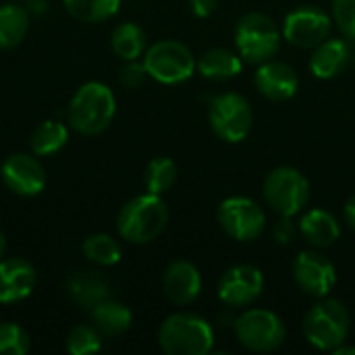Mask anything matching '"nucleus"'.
Masks as SVG:
<instances>
[{"label": "nucleus", "instance_id": "6e6552de", "mask_svg": "<svg viewBox=\"0 0 355 355\" xmlns=\"http://www.w3.org/2000/svg\"><path fill=\"white\" fill-rule=\"evenodd\" d=\"M141 62L150 77L166 85H177L187 81L198 69L193 52L189 50V46H185L179 40L156 42L146 50Z\"/></svg>", "mask_w": 355, "mask_h": 355}, {"label": "nucleus", "instance_id": "f257e3e1", "mask_svg": "<svg viewBox=\"0 0 355 355\" xmlns=\"http://www.w3.org/2000/svg\"><path fill=\"white\" fill-rule=\"evenodd\" d=\"M116 114V100L108 85L89 81L81 85L67 110L69 125L81 135H100L106 131Z\"/></svg>", "mask_w": 355, "mask_h": 355}, {"label": "nucleus", "instance_id": "39448f33", "mask_svg": "<svg viewBox=\"0 0 355 355\" xmlns=\"http://www.w3.org/2000/svg\"><path fill=\"white\" fill-rule=\"evenodd\" d=\"M281 29L264 12H248L235 25V44L239 56L250 64H262L281 48Z\"/></svg>", "mask_w": 355, "mask_h": 355}, {"label": "nucleus", "instance_id": "423d86ee", "mask_svg": "<svg viewBox=\"0 0 355 355\" xmlns=\"http://www.w3.org/2000/svg\"><path fill=\"white\" fill-rule=\"evenodd\" d=\"M208 121L216 137L229 144H239L252 133L254 110L245 96L237 92H225L210 100Z\"/></svg>", "mask_w": 355, "mask_h": 355}, {"label": "nucleus", "instance_id": "7ed1b4c3", "mask_svg": "<svg viewBox=\"0 0 355 355\" xmlns=\"http://www.w3.org/2000/svg\"><path fill=\"white\" fill-rule=\"evenodd\" d=\"M158 345L166 355H208L214 347V331L202 316L177 312L160 324Z\"/></svg>", "mask_w": 355, "mask_h": 355}, {"label": "nucleus", "instance_id": "f704fd0d", "mask_svg": "<svg viewBox=\"0 0 355 355\" xmlns=\"http://www.w3.org/2000/svg\"><path fill=\"white\" fill-rule=\"evenodd\" d=\"M343 216H345V223L349 225V229L355 231V193L345 202V208H343Z\"/></svg>", "mask_w": 355, "mask_h": 355}, {"label": "nucleus", "instance_id": "7c9ffc66", "mask_svg": "<svg viewBox=\"0 0 355 355\" xmlns=\"http://www.w3.org/2000/svg\"><path fill=\"white\" fill-rule=\"evenodd\" d=\"M333 21L347 40L355 42V0H333Z\"/></svg>", "mask_w": 355, "mask_h": 355}, {"label": "nucleus", "instance_id": "473e14b6", "mask_svg": "<svg viewBox=\"0 0 355 355\" xmlns=\"http://www.w3.org/2000/svg\"><path fill=\"white\" fill-rule=\"evenodd\" d=\"M297 229L300 227H295L291 216H281V220H277V225L272 227V237L277 239L279 245H289L293 241Z\"/></svg>", "mask_w": 355, "mask_h": 355}, {"label": "nucleus", "instance_id": "b1692460", "mask_svg": "<svg viewBox=\"0 0 355 355\" xmlns=\"http://www.w3.org/2000/svg\"><path fill=\"white\" fill-rule=\"evenodd\" d=\"M110 46L114 54L121 56L123 60H137L148 50V37H146V31L137 23L127 21L114 27L110 35Z\"/></svg>", "mask_w": 355, "mask_h": 355}, {"label": "nucleus", "instance_id": "72a5a7b5", "mask_svg": "<svg viewBox=\"0 0 355 355\" xmlns=\"http://www.w3.org/2000/svg\"><path fill=\"white\" fill-rule=\"evenodd\" d=\"M189 6H191L196 17L206 19V17L214 15V10L218 6V0H189Z\"/></svg>", "mask_w": 355, "mask_h": 355}, {"label": "nucleus", "instance_id": "2eb2a0df", "mask_svg": "<svg viewBox=\"0 0 355 355\" xmlns=\"http://www.w3.org/2000/svg\"><path fill=\"white\" fill-rule=\"evenodd\" d=\"M254 83H256V89L264 98L275 100V102H285L297 94L300 77L291 64L270 58V60L258 64Z\"/></svg>", "mask_w": 355, "mask_h": 355}, {"label": "nucleus", "instance_id": "f8f14e48", "mask_svg": "<svg viewBox=\"0 0 355 355\" xmlns=\"http://www.w3.org/2000/svg\"><path fill=\"white\" fill-rule=\"evenodd\" d=\"M293 279L306 295L320 300L333 291L337 270L335 264L320 252H302L293 262Z\"/></svg>", "mask_w": 355, "mask_h": 355}, {"label": "nucleus", "instance_id": "5701e85b", "mask_svg": "<svg viewBox=\"0 0 355 355\" xmlns=\"http://www.w3.org/2000/svg\"><path fill=\"white\" fill-rule=\"evenodd\" d=\"M29 31V12L19 4L0 6V50L17 48Z\"/></svg>", "mask_w": 355, "mask_h": 355}, {"label": "nucleus", "instance_id": "e433bc0d", "mask_svg": "<svg viewBox=\"0 0 355 355\" xmlns=\"http://www.w3.org/2000/svg\"><path fill=\"white\" fill-rule=\"evenodd\" d=\"M4 252H6V239H4V235L0 231V258L4 256Z\"/></svg>", "mask_w": 355, "mask_h": 355}, {"label": "nucleus", "instance_id": "4468645a", "mask_svg": "<svg viewBox=\"0 0 355 355\" xmlns=\"http://www.w3.org/2000/svg\"><path fill=\"white\" fill-rule=\"evenodd\" d=\"M2 181L4 185L23 198H33L46 187V171L42 162L29 154H10L2 162Z\"/></svg>", "mask_w": 355, "mask_h": 355}, {"label": "nucleus", "instance_id": "bb28decb", "mask_svg": "<svg viewBox=\"0 0 355 355\" xmlns=\"http://www.w3.org/2000/svg\"><path fill=\"white\" fill-rule=\"evenodd\" d=\"M83 256L98 266H114L121 260V245L114 237L106 233L89 235L81 245Z\"/></svg>", "mask_w": 355, "mask_h": 355}, {"label": "nucleus", "instance_id": "4be33fe9", "mask_svg": "<svg viewBox=\"0 0 355 355\" xmlns=\"http://www.w3.org/2000/svg\"><path fill=\"white\" fill-rule=\"evenodd\" d=\"M243 58L227 48H210L198 60V71L202 77L212 81H227L241 73Z\"/></svg>", "mask_w": 355, "mask_h": 355}, {"label": "nucleus", "instance_id": "6ab92c4d", "mask_svg": "<svg viewBox=\"0 0 355 355\" xmlns=\"http://www.w3.org/2000/svg\"><path fill=\"white\" fill-rule=\"evenodd\" d=\"M69 295L71 300L83 308V310H92L96 308L100 302L108 300L110 295V285L108 281L98 275V272H92V270H77L69 277Z\"/></svg>", "mask_w": 355, "mask_h": 355}, {"label": "nucleus", "instance_id": "2f4dec72", "mask_svg": "<svg viewBox=\"0 0 355 355\" xmlns=\"http://www.w3.org/2000/svg\"><path fill=\"white\" fill-rule=\"evenodd\" d=\"M146 77H148V71H146L144 62H137V60H127V64L119 73V81L127 89H135V87L144 85Z\"/></svg>", "mask_w": 355, "mask_h": 355}, {"label": "nucleus", "instance_id": "f3484780", "mask_svg": "<svg viewBox=\"0 0 355 355\" xmlns=\"http://www.w3.org/2000/svg\"><path fill=\"white\" fill-rule=\"evenodd\" d=\"M35 287V268L23 258L0 262V304H17L31 295Z\"/></svg>", "mask_w": 355, "mask_h": 355}, {"label": "nucleus", "instance_id": "20e7f679", "mask_svg": "<svg viewBox=\"0 0 355 355\" xmlns=\"http://www.w3.org/2000/svg\"><path fill=\"white\" fill-rule=\"evenodd\" d=\"M352 329V316L345 304L339 300L320 297L304 318V335L308 343L320 352H335L347 341Z\"/></svg>", "mask_w": 355, "mask_h": 355}, {"label": "nucleus", "instance_id": "c9c22d12", "mask_svg": "<svg viewBox=\"0 0 355 355\" xmlns=\"http://www.w3.org/2000/svg\"><path fill=\"white\" fill-rule=\"evenodd\" d=\"M335 355H355V347L354 345H345V343H341L335 352Z\"/></svg>", "mask_w": 355, "mask_h": 355}, {"label": "nucleus", "instance_id": "393cba45", "mask_svg": "<svg viewBox=\"0 0 355 355\" xmlns=\"http://www.w3.org/2000/svg\"><path fill=\"white\" fill-rule=\"evenodd\" d=\"M69 141V129L60 121H44L31 133V150L35 156H52Z\"/></svg>", "mask_w": 355, "mask_h": 355}, {"label": "nucleus", "instance_id": "c85d7f7f", "mask_svg": "<svg viewBox=\"0 0 355 355\" xmlns=\"http://www.w3.org/2000/svg\"><path fill=\"white\" fill-rule=\"evenodd\" d=\"M100 333L96 327L79 324L67 335V352L71 355H89L100 352Z\"/></svg>", "mask_w": 355, "mask_h": 355}, {"label": "nucleus", "instance_id": "9d476101", "mask_svg": "<svg viewBox=\"0 0 355 355\" xmlns=\"http://www.w3.org/2000/svg\"><path fill=\"white\" fill-rule=\"evenodd\" d=\"M218 225L235 241H256L266 229L264 210L250 198L235 196L227 198L218 206Z\"/></svg>", "mask_w": 355, "mask_h": 355}, {"label": "nucleus", "instance_id": "0eeeda50", "mask_svg": "<svg viewBox=\"0 0 355 355\" xmlns=\"http://www.w3.org/2000/svg\"><path fill=\"white\" fill-rule=\"evenodd\" d=\"M237 341L254 354L277 352L287 337L285 322L270 310L250 308L233 322Z\"/></svg>", "mask_w": 355, "mask_h": 355}, {"label": "nucleus", "instance_id": "c756f323", "mask_svg": "<svg viewBox=\"0 0 355 355\" xmlns=\"http://www.w3.org/2000/svg\"><path fill=\"white\" fill-rule=\"evenodd\" d=\"M31 347L29 335L15 322H0V355H25Z\"/></svg>", "mask_w": 355, "mask_h": 355}, {"label": "nucleus", "instance_id": "1a4fd4ad", "mask_svg": "<svg viewBox=\"0 0 355 355\" xmlns=\"http://www.w3.org/2000/svg\"><path fill=\"white\" fill-rule=\"evenodd\" d=\"M264 200L279 216L300 214L310 200V183L306 175L293 166H279L264 179Z\"/></svg>", "mask_w": 355, "mask_h": 355}, {"label": "nucleus", "instance_id": "f03ea898", "mask_svg": "<svg viewBox=\"0 0 355 355\" xmlns=\"http://www.w3.org/2000/svg\"><path fill=\"white\" fill-rule=\"evenodd\" d=\"M168 225V208L156 193H144L129 200L116 218L119 235L135 245L158 239Z\"/></svg>", "mask_w": 355, "mask_h": 355}, {"label": "nucleus", "instance_id": "ddd939ff", "mask_svg": "<svg viewBox=\"0 0 355 355\" xmlns=\"http://www.w3.org/2000/svg\"><path fill=\"white\" fill-rule=\"evenodd\" d=\"M262 291H264V277L260 268L252 264L231 266L218 283V297L223 304L231 308L252 306L262 295Z\"/></svg>", "mask_w": 355, "mask_h": 355}, {"label": "nucleus", "instance_id": "a878e982", "mask_svg": "<svg viewBox=\"0 0 355 355\" xmlns=\"http://www.w3.org/2000/svg\"><path fill=\"white\" fill-rule=\"evenodd\" d=\"M71 17L83 23H100L119 12L121 0H62Z\"/></svg>", "mask_w": 355, "mask_h": 355}, {"label": "nucleus", "instance_id": "412c9836", "mask_svg": "<svg viewBox=\"0 0 355 355\" xmlns=\"http://www.w3.org/2000/svg\"><path fill=\"white\" fill-rule=\"evenodd\" d=\"M89 314H92L94 327L104 337H119V335L127 333L133 322L131 310L125 304L114 302V300L100 302L96 308L89 310Z\"/></svg>", "mask_w": 355, "mask_h": 355}, {"label": "nucleus", "instance_id": "aec40b11", "mask_svg": "<svg viewBox=\"0 0 355 355\" xmlns=\"http://www.w3.org/2000/svg\"><path fill=\"white\" fill-rule=\"evenodd\" d=\"M300 233L314 248H329L339 239L341 227H339V220L329 210L314 208V210H308L300 218Z\"/></svg>", "mask_w": 355, "mask_h": 355}, {"label": "nucleus", "instance_id": "a211bd4d", "mask_svg": "<svg viewBox=\"0 0 355 355\" xmlns=\"http://www.w3.org/2000/svg\"><path fill=\"white\" fill-rule=\"evenodd\" d=\"M352 62V48L345 40L327 37L310 56V71L318 79H333L341 75Z\"/></svg>", "mask_w": 355, "mask_h": 355}, {"label": "nucleus", "instance_id": "9b49d317", "mask_svg": "<svg viewBox=\"0 0 355 355\" xmlns=\"http://www.w3.org/2000/svg\"><path fill=\"white\" fill-rule=\"evenodd\" d=\"M331 17L316 6H297L283 21V37L297 48H316L331 33Z\"/></svg>", "mask_w": 355, "mask_h": 355}, {"label": "nucleus", "instance_id": "dca6fc26", "mask_svg": "<svg viewBox=\"0 0 355 355\" xmlns=\"http://www.w3.org/2000/svg\"><path fill=\"white\" fill-rule=\"evenodd\" d=\"M162 289L171 304L189 306L198 300L202 291L200 270L187 260H175L166 266L162 277Z\"/></svg>", "mask_w": 355, "mask_h": 355}, {"label": "nucleus", "instance_id": "cd10ccee", "mask_svg": "<svg viewBox=\"0 0 355 355\" xmlns=\"http://www.w3.org/2000/svg\"><path fill=\"white\" fill-rule=\"evenodd\" d=\"M175 181H177V164L171 158L160 156V158L150 160V164L146 166L144 185H146L148 193L162 196L175 185Z\"/></svg>", "mask_w": 355, "mask_h": 355}]
</instances>
